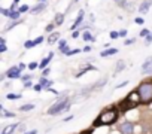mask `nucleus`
Here are the masks:
<instances>
[{
	"label": "nucleus",
	"instance_id": "47",
	"mask_svg": "<svg viewBox=\"0 0 152 134\" xmlns=\"http://www.w3.org/2000/svg\"><path fill=\"white\" fill-rule=\"evenodd\" d=\"M0 45H6V39L5 37H0Z\"/></svg>",
	"mask_w": 152,
	"mask_h": 134
},
{
	"label": "nucleus",
	"instance_id": "37",
	"mask_svg": "<svg viewBox=\"0 0 152 134\" xmlns=\"http://www.w3.org/2000/svg\"><path fill=\"white\" fill-rule=\"evenodd\" d=\"M33 90L39 92V91H42V90H43V87H42L40 84H36V85H33Z\"/></svg>",
	"mask_w": 152,
	"mask_h": 134
},
{
	"label": "nucleus",
	"instance_id": "23",
	"mask_svg": "<svg viewBox=\"0 0 152 134\" xmlns=\"http://www.w3.org/2000/svg\"><path fill=\"white\" fill-rule=\"evenodd\" d=\"M9 100H18V98H21V94H14V92H11V94H8L6 95Z\"/></svg>",
	"mask_w": 152,
	"mask_h": 134
},
{
	"label": "nucleus",
	"instance_id": "4",
	"mask_svg": "<svg viewBox=\"0 0 152 134\" xmlns=\"http://www.w3.org/2000/svg\"><path fill=\"white\" fill-rule=\"evenodd\" d=\"M139 103H140V97H139L137 91H134V92L128 94V95L121 101L119 110H121V112H127V110H130V109H134Z\"/></svg>",
	"mask_w": 152,
	"mask_h": 134
},
{
	"label": "nucleus",
	"instance_id": "45",
	"mask_svg": "<svg viewBox=\"0 0 152 134\" xmlns=\"http://www.w3.org/2000/svg\"><path fill=\"white\" fill-rule=\"evenodd\" d=\"M0 52H6V45H0Z\"/></svg>",
	"mask_w": 152,
	"mask_h": 134
},
{
	"label": "nucleus",
	"instance_id": "19",
	"mask_svg": "<svg viewBox=\"0 0 152 134\" xmlns=\"http://www.w3.org/2000/svg\"><path fill=\"white\" fill-rule=\"evenodd\" d=\"M106 84H107V78H103L102 81H99L97 84H94V85H93V90H94V88H102V87H104Z\"/></svg>",
	"mask_w": 152,
	"mask_h": 134
},
{
	"label": "nucleus",
	"instance_id": "31",
	"mask_svg": "<svg viewBox=\"0 0 152 134\" xmlns=\"http://www.w3.org/2000/svg\"><path fill=\"white\" fill-rule=\"evenodd\" d=\"M18 11H20L21 14H24V12H27V11H30V8H28L27 5H23V6H21V8H20Z\"/></svg>",
	"mask_w": 152,
	"mask_h": 134
},
{
	"label": "nucleus",
	"instance_id": "17",
	"mask_svg": "<svg viewBox=\"0 0 152 134\" xmlns=\"http://www.w3.org/2000/svg\"><path fill=\"white\" fill-rule=\"evenodd\" d=\"M88 70H97V67H96V66H88V67H85V69H82L78 75H76V78H81V76H82L84 73H87Z\"/></svg>",
	"mask_w": 152,
	"mask_h": 134
},
{
	"label": "nucleus",
	"instance_id": "51",
	"mask_svg": "<svg viewBox=\"0 0 152 134\" xmlns=\"http://www.w3.org/2000/svg\"><path fill=\"white\" fill-rule=\"evenodd\" d=\"M18 67L23 70V69H26V64H24V63H20V66H18Z\"/></svg>",
	"mask_w": 152,
	"mask_h": 134
},
{
	"label": "nucleus",
	"instance_id": "15",
	"mask_svg": "<svg viewBox=\"0 0 152 134\" xmlns=\"http://www.w3.org/2000/svg\"><path fill=\"white\" fill-rule=\"evenodd\" d=\"M82 39H84V40H87V42H94V40H96V39H94V36H93L88 30H87V31H82Z\"/></svg>",
	"mask_w": 152,
	"mask_h": 134
},
{
	"label": "nucleus",
	"instance_id": "1",
	"mask_svg": "<svg viewBox=\"0 0 152 134\" xmlns=\"http://www.w3.org/2000/svg\"><path fill=\"white\" fill-rule=\"evenodd\" d=\"M69 109H70V98L67 97V92H64V94H58L57 101L48 109L46 113L51 116H57L63 112H67Z\"/></svg>",
	"mask_w": 152,
	"mask_h": 134
},
{
	"label": "nucleus",
	"instance_id": "49",
	"mask_svg": "<svg viewBox=\"0 0 152 134\" xmlns=\"http://www.w3.org/2000/svg\"><path fill=\"white\" fill-rule=\"evenodd\" d=\"M73 119V115H70V116H67V118H64V121L67 122V121H72Z\"/></svg>",
	"mask_w": 152,
	"mask_h": 134
},
{
	"label": "nucleus",
	"instance_id": "40",
	"mask_svg": "<svg viewBox=\"0 0 152 134\" xmlns=\"http://www.w3.org/2000/svg\"><path fill=\"white\" fill-rule=\"evenodd\" d=\"M49 73H51V69H49V67H46V69H45V70H43V72H42V76H43V78H45V76H48V75H49Z\"/></svg>",
	"mask_w": 152,
	"mask_h": 134
},
{
	"label": "nucleus",
	"instance_id": "36",
	"mask_svg": "<svg viewBox=\"0 0 152 134\" xmlns=\"http://www.w3.org/2000/svg\"><path fill=\"white\" fill-rule=\"evenodd\" d=\"M136 42V39L134 37H131V39H127V40H124V45H133Z\"/></svg>",
	"mask_w": 152,
	"mask_h": 134
},
{
	"label": "nucleus",
	"instance_id": "18",
	"mask_svg": "<svg viewBox=\"0 0 152 134\" xmlns=\"http://www.w3.org/2000/svg\"><path fill=\"white\" fill-rule=\"evenodd\" d=\"M58 39H60V33H52V34L48 37V43H49V45H52V43H55Z\"/></svg>",
	"mask_w": 152,
	"mask_h": 134
},
{
	"label": "nucleus",
	"instance_id": "7",
	"mask_svg": "<svg viewBox=\"0 0 152 134\" xmlns=\"http://www.w3.org/2000/svg\"><path fill=\"white\" fill-rule=\"evenodd\" d=\"M142 73L143 75H148V73H152V57H148L143 64H142Z\"/></svg>",
	"mask_w": 152,
	"mask_h": 134
},
{
	"label": "nucleus",
	"instance_id": "16",
	"mask_svg": "<svg viewBox=\"0 0 152 134\" xmlns=\"http://www.w3.org/2000/svg\"><path fill=\"white\" fill-rule=\"evenodd\" d=\"M125 69V63L122 61V60H119L118 63H116V67H115V73H119V72H122Z\"/></svg>",
	"mask_w": 152,
	"mask_h": 134
},
{
	"label": "nucleus",
	"instance_id": "46",
	"mask_svg": "<svg viewBox=\"0 0 152 134\" xmlns=\"http://www.w3.org/2000/svg\"><path fill=\"white\" fill-rule=\"evenodd\" d=\"M127 84H128V82H127V81H125V82H122V84H119V85H116V87H115V88H122V87H125V85H127Z\"/></svg>",
	"mask_w": 152,
	"mask_h": 134
},
{
	"label": "nucleus",
	"instance_id": "50",
	"mask_svg": "<svg viewBox=\"0 0 152 134\" xmlns=\"http://www.w3.org/2000/svg\"><path fill=\"white\" fill-rule=\"evenodd\" d=\"M20 130L24 131V130H26V124H20Z\"/></svg>",
	"mask_w": 152,
	"mask_h": 134
},
{
	"label": "nucleus",
	"instance_id": "27",
	"mask_svg": "<svg viewBox=\"0 0 152 134\" xmlns=\"http://www.w3.org/2000/svg\"><path fill=\"white\" fill-rule=\"evenodd\" d=\"M33 46H34V43H33V40H27V42L24 43V48H26V49H31Z\"/></svg>",
	"mask_w": 152,
	"mask_h": 134
},
{
	"label": "nucleus",
	"instance_id": "8",
	"mask_svg": "<svg viewBox=\"0 0 152 134\" xmlns=\"http://www.w3.org/2000/svg\"><path fill=\"white\" fill-rule=\"evenodd\" d=\"M84 15H85V12H84V9H81V11H79V14H78V18H76V21H75V23H73V24L70 25V30H72V31H75L76 28H78V27H79V25L82 24Z\"/></svg>",
	"mask_w": 152,
	"mask_h": 134
},
{
	"label": "nucleus",
	"instance_id": "11",
	"mask_svg": "<svg viewBox=\"0 0 152 134\" xmlns=\"http://www.w3.org/2000/svg\"><path fill=\"white\" fill-rule=\"evenodd\" d=\"M46 5L48 3H45V2H40L39 5H36L34 8H31L30 9V14H33V15H36V14H39V12H42L45 8H46Z\"/></svg>",
	"mask_w": 152,
	"mask_h": 134
},
{
	"label": "nucleus",
	"instance_id": "35",
	"mask_svg": "<svg viewBox=\"0 0 152 134\" xmlns=\"http://www.w3.org/2000/svg\"><path fill=\"white\" fill-rule=\"evenodd\" d=\"M119 37V31H110V39H118Z\"/></svg>",
	"mask_w": 152,
	"mask_h": 134
},
{
	"label": "nucleus",
	"instance_id": "30",
	"mask_svg": "<svg viewBox=\"0 0 152 134\" xmlns=\"http://www.w3.org/2000/svg\"><path fill=\"white\" fill-rule=\"evenodd\" d=\"M151 43H152V33L145 37V45H151Z\"/></svg>",
	"mask_w": 152,
	"mask_h": 134
},
{
	"label": "nucleus",
	"instance_id": "28",
	"mask_svg": "<svg viewBox=\"0 0 152 134\" xmlns=\"http://www.w3.org/2000/svg\"><path fill=\"white\" fill-rule=\"evenodd\" d=\"M70 51H72V49H70L69 46H64V48H61V49H60V52H61V54H64V55H67Z\"/></svg>",
	"mask_w": 152,
	"mask_h": 134
},
{
	"label": "nucleus",
	"instance_id": "26",
	"mask_svg": "<svg viewBox=\"0 0 152 134\" xmlns=\"http://www.w3.org/2000/svg\"><path fill=\"white\" fill-rule=\"evenodd\" d=\"M43 40H45V39H43V36H39V37H36V39L33 40V43H34V46H36V45H40Z\"/></svg>",
	"mask_w": 152,
	"mask_h": 134
},
{
	"label": "nucleus",
	"instance_id": "12",
	"mask_svg": "<svg viewBox=\"0 0 152 134\" xmlns=\"http://www.w3.org/2000/svg\"><path fill=\"white\" fill-rule=\"evenodd\" d=\"M20 127V124H12V125H6L5 128H3V131H2V134H14L15 133V130Z\"/></svg>",
	"mask_w": 152,
	"mask_h": 134
},
{
	"label": "nucleus",
	"instance_id": "14",
	"mask_svg": "<svg viewBox=\"0 0 152 134\" xmlns=\"http://www.w3.org/2000/svg\"><path fill=\"white\" fill-rule=\"evenodd\" d=\"M39 84L43 87V90H46V88H51V87H52V81H48V79H46V78H43V76L40 78Z\"/></svg>",
	"mask_w": 152,
	"mask_h": 134
},
{
	"label": "nucleus",
	"instance_id": "48",
	"mask_svg": "<svg viewBox=\"0 0 152 134\" xmlns=\"http://www.w3.org/2000/svg\"><path fill=\"white\" fill-rule=\"evenodd\" d=\"M90 51H91V46H85L84 48V52H90Z\"/></svg>",
	"mask_w": 152,
	"mask_h": 134
},
{
	"label": "nucleus",
	"instance_id": "22",
	"mask_svg": "<svg viewBox=\"0 0 152 134\" xmlns=\"http://www.w3.org/2000/svg\"><path fill=\"white\" fill-rule=\"evenodd\" d=\"M33 109H34V104H24V106L20 107L21 112H28V110H33Z\"/></svg>",
	"mask_w": 152,
	"mask_h": 134
},
{
	"label": "nucleus",
	"instance_id": "54",
	"mask_svg": "<svg viewBox=\"0 0 152 134\" xmlns=\"http://www.w3.org/2000/svg\"><path fill=\"white\" fill-rule=\"evenodd\" d=\"M115 2H118V0H115Z\"/></svg>",
	"mask_w": 152,
	"mask_h": 134
},
{
	"label": "nucleus",
	"instance_id": "6",
	"mask_svg": "<svg viewBox=\"0 0 152 134\" xmlns=\"http://www.w3.org/2000/svg\"><path fill=\"white\" fill-rule=\"evenodd\" d=\"M119 131H121L122 134H133V131H134V124L130 122V121H125V122H122V124L119 125Z\"/></svg>",
	"mask_w": 152,
	"mask_h": 134
},
{
	"label": "nucleus",
	"instance_id": "25",
	"mask_svg": "<svg viewBox=\"0 0 152 134\" xmlns=\"http://www.w3.org/2000/svg\"><path fill=\"white\" fill-rule=\"evenodd\" d=\"M39 67V63H36V61H31L30 64H28V69L30 70H34V69H37Z\"/></svg>",
	"mask_w": 152,
	"mask_h": 134
},
{
	"label": "nucleus",
	"instance_id": "5",
	"mask_svg": "<svg viewBox=\"0 0 152 134\" xmlns=\"http://www.w3.org/2000/svg\"><path fill=\"white\" fill-rule=\"evenodd\" d=\"M5 75H6V78H9V79H18V78L21 79V76H23V75H21V69H20L18 66H12Z\"/></svg>",
	"mask_w": 152,
	"mask_h": 134
},
{
	"label": "nucleus",
	"instance_id": "44",
	"mask_svg": "<svg viewBox=\"0 0 152 134\" xmlns=\"http://www.w3.org/2000/svg\"><path fill=\"white\" fill-rule=\"evenodd\" d=\"M33 84H31V81H28V82H24V88H30Z\"/></svg>",
	"mask_w": 152,
	"mask_h": 134
},
{
	"label": "nucleus",
	"instance_id": "38",
	"mask_svg": "<svg viewBox=\"0 0 152 134\" xmlns=\"http://www.w3.org/2000/svg\"><path fill=\"white\" fill-rule=\"evenodd\" d=\"M134 23H136V24H139V25H142V24L145 23V20H143L142 17H139V18H136V20H134Z\"/></svg>",
	"mask_w": 152,
	"mask_h": 134
},
{
	"label": "nucleus",
	"instance_id": "32",
	"mask_svg": "<svg viewBox=\"0 0 152 134\" xmlns=\"http://www.w3.org/2000/svg\"><path fill=\"white\" fill-rule=\"evenodd\" d=\"M151 33H149V30H146V28H143V30H140V36L142 37H146V36H149Z\"/></svg>",
	"mask_w": 152,
	"mask_h": 134
},
{
	"label": "nucleus",
	"instance_id": "34",
	"mask_svg": "<svg viewBox=\"0 0 152 134\" xmlns=\"http://www.w3.org/2000/svg\"><path fill=\"white\" fill-rule=\"evenodd\" d=\"M52 30H54V24L51 23V24H48V25H46V28H45V31H46V33H51Z\"/></svg>",
	"mask_w": 152,
	"mask_h": 134
},
{
	"label": "nucleus",
	"instance_id": "10",
	"mask_svg": "<svg viewBox=\"0 0 152 134\" xmlns=\"http://www.w3.org/2000/svg\"><path fill=\"white\" fill-rule=\"evenodd\" d=\"M52 57H54V52H49V55L46 57V58H43L42 61H40V64H39V69H42V70H45L46 67H48V64H49V61L52 60Z\"/></svg>",
	"mask_w": 152,
	"mask_h": 134
},
{
	"label": "nucleus",
	"instance_id": "43",
	"mask_svg": "<svg viewBox=\"0 0 152 134\" xmlns=\"http://www.w3.org/2000/svg\"><path fill=\"white\" fill-rule=\"evenodd\" d=\"M17 5H18V3H12V5H11V8H9V9H11V12L17 11Z\"/></svg>",
	"mask_w": 152,
	"mask_h": 134
},
{
	"label": "nucleus",
	"instance_id": "39",
	"mask_svg": "<svg viewBox=\"0 0 152 134\" xmlns=\"http://www.w3.org/2000/svg\"><path fill=\"white\" fill-rule=\"evenodd\" d=\"M64 46H67V40H64V39H63V40H60V43H58V48L61 49V48H64Z\"/></svg>",
	"mask_w": 152,
	"mask_h": 134
},
{
	"label": "nucleus",
	"instance_id": "2",
	"mask_svg": "<svg viewBox=\"0 0 152 134\" xmlns=\"http://www.w3.org/2000/svg\"><path fill=\"white\" fill-rule=\"evenodd\" d=\"M118 110H115V109H106V110H103L100 115H99V118L93 122V127H102V125H112L116 119H118Z\"/></svg>",
	"mask_w": 152,
	"mask_h": 134
},
{
	"label": "nucleus",
	"instance_id": "53",
	"mask_svg": "<svg viewBox=\"0 0 152 134\" xmlns=\"http://www.w3.org/2000/svg\"><path fill=\"white\" fill-rule=\"evenodd\" d=\"M39 2H45V0H39Z\"/></svg>",
	"mask_w": 152,
	"mask_h": 134
},
{
	"label": "nucleus",
	"instance_id": "13",
	"mask_svg": "<svg viewBox=\"0 0 152 134\" xmlns=\"http://www.w3.org/2000/svg\"><path fill=\"white\" fill-rule=\"evenodd\" d=\"M116 52H118L116 48H107V49H104V51L100 52V57H112V55H115Z\"/></svg>",
	"mask_w": 152,
	"mask_h": 134
},
{
	"label": "nucleus",
	"instance_id": "41",
	"mask_svg": "<svg viewBox=\"0 0 152 134\" xmlns=\"http://www.w3.org/2000/svg\"><path fill=\"white\" fill-rule=\"evenodd\" d=\"M127 36V30H119V37H125Z\"/></svg>",
	"mask_w": 152,
	"mask_h": 134
},
{
	"label": "nucleus",
	"instance_id": "29",
	"mask_svg": "<svg viewBox=\"0 0 152 134\" xmlns=\"http://www.w3.org/2000/svg\"><path fill=\"white\" fill-rule=\"evenodd\" d=\"M31 78H33L31 75H24V76H21V81L23 82H28V81H31Z\"/></svg>",
	"mask_w": 152,
	"mask_h": 134
},
{
	"label": "nucleus",
	"instance_id": "33",
	"mask_svg": "<svg viewBox=\"0 0 152 134\" xmlns=\"http://www.w3.org/2000/svg\"><path fill=\"white\" fill-rule=\"evenodd\" d=\"M0 12H2L5 17H8V18H9V15H11V9H0Z\"/></svg>",
	"mask_w": 152,
	"mask_h": 134
},
{
	"label": "nucleus",
	"instance_id": "24",
	"mask_svg": "<svg viewBox=\"0 0 152 134\" xmlns=\"http://www.w3.org/2000/svg\"><path fill=\"white\" fill-rule=\"evenodd\" d=\"M79 52H82V49H79V48H76V49H72L69 54H67V57H72V55H76V54H79Z\"/></svg>",
	"mask_w": 152,
	"mask_h": 134
},
{
	"label": "nucleus",
	"instance_id": "20",
	"mask_svg": "<svg viewBox=\"0 0 152 134\" xmlns=\"http://www.w3.org/2000/svg\"><path fill=\"white\" fill-rule=\"evenodd\" d=\"M63 23H64V15L63 14H57L55 15V24L57 25H61Z\"/></svg>",
	"mask_w": 152,
	"mask_h": 134
},
{
	"label": "nucleus",
	"instance_id": "9",
	"mask_svg": "<svg viewBox=\"0 0 152 134\" xmlns=\"http://www.w3.org/2000/svg\"><path fill=\"white\" fill-rule=\"evenodd\" d=\"M151 5H152V0H145V2L140 3V6H139V12H140V14H146V12L149 11Z\"/></svg>",
	"mask_w": 152,
	"mask_h": 134
},
{
	"label": "nucleus",
	"instance_id": "3",
	"mask_svg": "<svg viewBox=\"0 0 152 134\" xmlns=\"http://www.w3.org/2000/svg\"><path fill=\"white\" fill-rule=\"evenodd\" d=\"M137 94L140 97L142 104H149L152 103V82H143L137 87Z\"/></svg>",
	"mask_w": 152,
	"mask_h": 134
},
{
	"label": "nucleus",
	"instance_id": "21",
	"mask_svg": "<svg viewBox=\"0 0 152 134\" xmlns=\"http://www.w3.org/2000/svg\"><path fill=\"white\" fill-rule=\"evenodd\" d=\"M20 15H21V12H20V11H14V12H11V15H9V20H14V21H18V18H20Z\"/></svg>",
	"mask_w": 152,
	"mask_h": 134
},
{
	"label": "nucleus",
	"instance_id": "42",
	"mask_svg": "<svg viewBox=\"0 0 152 134\" xmlns=\"http://www.w3.org/2000/svg\"><path fill=\"white\" fill-rule=\"evenodd\" d=\"M78 36H79V31H78V30H75V31L72 33V37H73V39H76Z\"/></svg>",
	"mask_w": 152,
	"mask_h": 134
},
{
	"label": "nucleus",
	"instance_id": "52",
	"mask_svg": "<svg viewBox=\"0 0 152 134\" xmlns=\"http://www.w3.org/2000/svg\"><path fill=\"white\" fill-rule=\"evenodd\" d=\"M20 2V0H14V3H18Z\"/></svg>",
	"mask_w": 152,
	"mask_h": 134
}]
</instances>
